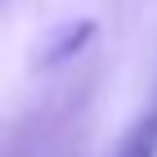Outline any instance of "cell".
<instances>
[{"mask_svg":"<svg viewBox=\"0 0 157 157\" xmlns=\"http://www.w3.org/2000/svg\"><path fill=\"white\" fill-rule=\"evenodd\" d=\"M112 157H157V108H148L121 135V144L112 148Z\"/></svg>","mask_w":157,"mask_h":157,"instance_id":"cell-1","label":"cell"}]
</instances>
